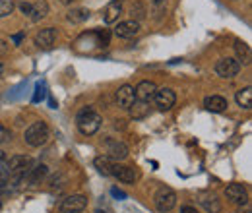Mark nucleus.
<instances>
[{"label": "nucleus", "instance_id": "nucleus-30", "mask_svg": "<svg viewBox=\"0 0 252 213\" xmlns=\"http://www.w3.org/2000/svg\"><path fill=\"white\" fill-rule=\"evenodd\" d=\"M181 213H198V210L192 208V206H183V208H181Z\"/></svg>", "mask_w": 252, "mask_h": 213}, {"label": "nucleus", "instance_id": "nucleus-29", "mask_svg": "<svg viewBox=\"0 0 252 213\" xmlns=\"http://www.w3.org/2000/svg\"><path fill=\"white\" fill-rule=\"evenodd\" d=\"M20 10H22L26 16H30V14H32V4H30V2H22V4H20Z\"/></svg>", "mask_w": 252, "mask_h": 213}, {"label": "nucleus", "instance_id": "nucleus-1", "mask_svg": "<svg viewBox=\"0 0 252 213\" xmlns=\"http://www.w3.org/2000/svg\"><path fill=\"white\" fill-rule=\"evenodd\" d=\"M76 126L84 136H94L95 132L101 128V117L92 107H86L76 115Z\"/></svg>", "mask_w": 252, "mask_h": 213}, {"label": "nucleus", "instance_id": "nucleus-5", "mask_svg": "<svg viewBox=\"0 0 252 213\" xmlns=\"http://www.w3.org/2000/svg\"><path fill=\"white\" fill-rule=\"evenodd\" d=\"M103 148H105V155L113 161H125L128 157V146L121 140H115V138H107L103 142Z\"/></svg>", "mask_w": 252, "mask_h": 213}, {"label": "nucleus", "instance_id": "nucleus-33", "mask_svg": "<svg viewBox=\"0 0 252 213\" xmlns=\"http://www.w3.org/2000/svg\"><path fill=\"white\" fill-rule=\"evenodd\" d=\"M95 213H105V212H101V210H97V212H95Z\"/></svg>", "mask_w": 252, "mask_h": 213}, {"label": "nucleus", "instance_id": "nucleus-9", "mask_svg": "<svg viewBox=\"0 0 252 213\" xmlns=\"http://www.w3.org/2000/svg\"><path fill=\"white\" fill-rule=\"evenodd\" d=\"M225 198L233 204H249V192L243 184H229L225 188Z\"/></svg>", "mask_w": 252, "mask_h": 213}, {"label": "nucleus", "instance_id": "nucleus-12", "mask_svg": "<svg viewBox=\"0 0 252 213\" xmlns=\"http://www.w3.org/2000/svg\"><path fill=\"white\" fill-rule=\"evenodd\" d=\"M57 41V30L55 28H47V30H41L35 35V45L41 47V49H51Z\"/></svg>", "mask_w": 252, "mask_h": 213}, {"label": "nucleus", "instance_id": "nucleus-6", "mask_svg": "<svg viewBox=\"0 0 252 213\" xmlns=\"http://www.w3.org/2000/svg\"><path fill=\"white\" fill-rule=\"evenodd\" d=\"M243 64L237 61V59H231V57H225V59H220L218 64H216V74L220 78H235L239 72H241Z\"/></svg>", "mask_w": 252, "mask_h": 213}, {"label": "nucleus", "instance_id": "nucleus-19", "mask_svg": "<svg viewBox=\"0 0 252 213\" xmlns=\"http://www.w3.org/2000/svg\"><path fill=\"white\" fill-rule=\"evenodd\" d=\"M94 165H95V169H97L101 175H105V177H111V173H113V167H115V161H113V159H109L107 155H99V157H95Z\"/></svg>", "mask_w": 252, "mask_h": 213}, {"label": "nucleus", "instance_id": "nucleus-31", "mask_svg": "<svg viewBox=\"0 0 252 213\" xmlns=\"http://www.w3.org/2000/svg\"><path fill=\"white\" fill-rule=\"evenodd\" d=\"M6 163V153L0 150V165H4Z\"/></svg>", "mask_w": 252, "mask_h": 213}, {"label": "nucleus", "instance_id": "nucleus-16", "mask_svg": "<svg viewBox=\"0 0 252 213\" xmlns=\"http://www.w3.org/2000/svg\"><path fill=\"white\" fill-rule=\"evenodd\" d=\"M204 107L208 111H212V113H223V111H227L229 101L225 97H221V95H210V97L204 99Z\"/></svg>", "mask_w": 252, "mask_h": 213}, {"label": "nucleus", "instance_id": "nucleus-14", "mask_svg": "<svg viewBox=\"0 0 252 213\" xmlns=\"http://www.w3.org/2000/svg\"><path fill=\"white\" fill-rule=\"evenodd\" d=\"M47 175H49V167H47V165H43V163H41V165H33L32 171L26 175L24 181L30 184V186H37V184H41V181H43Z\"/></svg>", "mask_w": 252, "mask_h": 213}, {"label": "nucleus", "instance_id": "nucleus-17", "mask_svg": "<svg viewBox=\"0 0 252 213\" xmlns=\"http://www.w3.org/2000/svg\"><path fill=\"white\" fill-rule=\"evenodd\" d=\"M128 111H130V117H132L134 121H142V119H146V117L150 115V103L134 99V103L128 107Z\"/></svg>", "mask_w": 252, "mask_h": 213}, {"label": "nucleus", "instance_id": "nucleus-11", "mask_svg": "<svg viewBox=\"0 0 252 213\" xmlns=\"http://www.w3.org/2000/svg\"><path fill=\"white\" fill-rule=\"evenodd\" d=\"M156 91H158V86H156L154 82H150V80H144V82H140V84L136 86L134 95H136L138 101H146V103H150V101L154 99Z\"/></svg>", "mask_w": 252, "mask_h": 213}, {"label": "nucleus", "instance_id": "nucleus-34", "mask_svg": "<svg viewBox=\"0 0 252 213\" xmlns=\"http://www.w3.org/2000/svg\"><path fill=\"white\" fill-rule=\"evenodd\" d=\"M0 210H2V200H0Z\"/></svg>", "mask_w": 252, "mask_h": 213}, {"label": "nucleus", "instance_id": "nucleus-35", "mask_svg": "<svg viewBox=\"0 0 252 213\" xmlns=\"http://www.w3.org/2000/svg\"><path fill=\"white\" fill-rule=\"evenodd\" d=\"M0 72H2V66H0Z\"/></svg>", "mask_w": 252, "mask_h": 213}, {"label": "nucleus", "instance_id": "nucleus-10", "mask_svg": "<svg viewBox=\"0 0 252 213\" xmlns=\"http://www.w3.org/2000/svg\"><path fill=\"white\" fill-rule=\"evenodd\" d=\"M140 33V22L136 20H126V22H121L117 28H115V35L121 37V39H132Z\"/></svg>", "mask_w": 252, "mask_h": 213}, {"label": "nucleus", "instance_id": "nucleus-24", "mask_svg": "<svg viewBox=\"0 0 252 213\" xmlns=\"http://www.w3.org/2000/svg\"><path fill=\"white\" fill-rule=\"evenodd\" d=\"M235 99H237L239 107H243V109H251L252 107V88L251 86H247L245 90H239L237 95H235Z\"/></svg>", "mask_w": 252, "mask_h": 213}, {"label": "nucleus", "instance_id": "nucleus-7", "mask_svg": "<svg viewBox=\"0 0 252 213\" xmlns=\"http://www.w3.org/2000/svg\"><path fill=\"white\" fill-rule=\"evenodd\" d=\"M86 208H88V198L82 194H74V196L64 198L59 210L61 213H82Z\"/></svg>", "mask_w": 252, "mask_h": 213}, {"label": "nucleus", "instance_id": "nucleus-28", "mask_svg": "<svg viewBox=\"0 0 252 213\" xmlns=\"http://www.w3.org/2000/svg\"><path fill=\"white\" fill-rule=\"evenodd\" d=\"M10 140V130L0 122V144H6Z\"/></svg>", "mask_w": 252, "mask_h": 213}, {"label": "nucleus", "instance_id": "nucleus-13", "mask_svg": "<svg viewBox=\"0 0 252 213\" xmlns=\"http://www.w3.org/2000/svg\"><path fill=\"white\" fill-rule=\"evenodd\" d=\"M111 177H115V179H119L121 183H126V184L136 183V173H134V169H132V167H126V165H117V163H115Z\"/></svg>", "mask_w": 252, "mask_h": 213}, {"label": "nucleus", "instance_id": "nucleus-3", "mask_svg": "<svg viewBox=\"0 0 252 213\" xmlns=\"http://www.w3.org/2000/svg\"><path fill=\"white\" fill-rule=\"evenodd\" d=\"M33 165L35 163H33L32 157H28V155H14V157H10L6 169H8L10 177H14V179H26V175L32 171Z\"/></svg>", "mask_w": 252, "mask_h": 213}, {"label": "nucleus", "instance_id": "nucleus-8", "mask_svg": "<svg viewBox=\"0 0 252 213\" xmlns=\"http://www.w3.org/2000/svg\"><path fill=\"white\" fill-rule=\"evenodd\" d=\"M154 101H156V107H158L159 111H169V109L175 107L177 95H175L173 90H169V88H161L154 95Z\"/></svg>", "mask_w": 252, "mask_h": 213}, {"label": "nucleus", "instance_id": "nucleus-27", "mask_svg": "<svg viewBox=\"0 0 252 213\" xmlns=\"http://www.w3.org/2000/svg\"><path fill=\"white\" fill-rule=\"evenodd\" d=\"M8 179H10L8 169H6L4 165H0V188H4V184L8 183Z\"/></svg>", "mask_w": 252, "mask_h": 213}, {"label": "nucleus", "instance_id": "nucleus-20", "mask_svg": "<svg viewBox=\"0 0 252 213\" xmlns=\"http://www.w3.org/2000/svg\"><path fill=\"white\" fill-rule=\"evenodd\" d=\"M47 14H49L47 0H37L35 4H32V14H30L32 22H41L43 18H47Z\"/></svg>", "mask_w": 252, "mask_h": 213}, {"label": "nucleus", "instance_id": "nucleus-4", "mask_svg": "<svg viewBox=\"0 0 252 213\" xmlns=\"http://www.w3.org/2000/svg\"><path fill=\"white\" fill-rule=\"evenodd\" d=\"M154 204H156L158 212L169 213L177 206V194H175V190H171L169 186H161L158 192H156V196H154Z\"/></svg>", "mask_w": 252, "mask_h": 213}, {"label": "nucleus", "instance_id": "nucleus-18", "mask_svg": "<svg viewBox=\"0 0 252 213\" xmlns=\"http://www.w3.org/2000/svg\"><path fill=\"white\" fill-rule=\"evenodd\" d=\"M121 2H123V0H113V2L105 8V12H103V20H105V24H115V22L119 20V16H121V12H123Z\"/></svg>", "mask_w": 252, "mask_h": 213}, {"label": "nucleus", "instance_id": "nucleus-25", "mask_svg": "<svg viewBox=\"0 0 252 213\" xmlns=\"http://www.w3.org/2000/svg\"><path fill=\"white\" fill-rule=\"evenodd\" d=\"M130 14H132V20L140 22V20H144V18H146L148 10H146V6H144L142 2H134V4L130 6Z\"/></svg>", "mask_w": 252, "mask_h": 213}, {"label": "nucleus", "instance_id": "nucleus-32", "mask_svg": "<svg viewBox=\"0 0 252 213\" xmlns=\"http://www.w3.org/2000/svg\"><path fill=\"white\" fill-rule=\"evenodd\" d=\"M63 4H72V2H76V0H61Z\"/></svg>", "mask_w": 252, "mask_h": 213}, {"label": "nucleus", "instance_id": "nucleus-26", "mask_svg": "<svg viewBox=\"0 0 252 213\" xmlns=\"http://www.w3.org/2000/svg\"><path fill=\"white\" fill-rule=\"evenodd\" d=\"M14 8H16L14 0H0V18L10 16V14L14 12Z\"/></svg>", "mask_w": 252, "mask_h": 213}, {"label": "nucleus", "instance_id": "nucleus-2", "mask_svg": "<svg viewBox=\"0 0 252 213\" xmlns=\"http://www.w3.org/2000/svg\"><path fill=\"white\" fill-rule=\"evenodd\" d=\"M49 136H51L49 126H47L45 122L39 121V122H33L32 126L26 130L24 140H26V144H28V146H32V148H41V146H45V144H47Z\"/></svg>", "mask_w": 252, "mask_h": 213}, {"label": "nucleus", "instance_id": "nucleus-22", "mask_svg": "<svg viewBox=\"0 0 252 213\" xmlns=\"http://www.w3.org/2000/svg\"><path fill=\"white\" fill-rule=\"evenodd\" d=\"M90 16H92V12H90L88 8H72V10L66 14V20L72 22V24H82V22L90 20Z\"/></svg>", "mask_w": 252, "mask_h": 213}, {"label": "nucleus", "instance_id": "nucleus-15", "mask_svg": "<svg viewBox=\"0 0 252 213\" xmlns=\"http://www.w3.org/2000/svg\"><path fill=\"white\" fill-rule=\"evenodd\" d=\"M115 99H117V103H119V107H123V109H128L132 103H134V99H136V95H134V88L132 86H123V88H119V91L115 93Z\"/></svg>", "mask_w": 252, "mask_h": 213}, {"label": "nucleus", "instance_id": "nucleus-21", "mask_svg": "<svg viewBox=\"0 0 252 213\" xmlns=\"http://www.w3.org/2000/svg\"><path fill=\"white\" fill-rule=\"evenodd\" d=\"M200 204L206 208V212H210V213L221 212V202L216 194H204V196L200 198Z\"/></svg>", "mask_w": 252, "mask_h": 213}, {"label": "nucleus", "instance_id": "nucleus-23", "mask_svg": "<svg viewBox=\"0 0 252 213\" xmlns=\"http://www.w3.org/2000/svg\"><path fill=\"white\" fill-rule=\"evenodd\" d=\"M235 51H237V61L241 62V64H251V47L247 45V43H243V41H235Z\"/></svg>", "mask_w": 252, "mask_h": 213}]
</instances>
